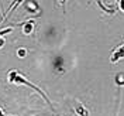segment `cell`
Returning a JSON list of instances; mask_svg holds the SVG:
<instances>
[{
    "label": "cell",
    "instance_id": "6da1fadb",
    "mask_svg": "<svg viewBox=\"0 0 124 116\" xmlns=\"http://www.w3.org/2000/svg\"><path fill=\"white\" fill-rule=\"evenodd\" d=\"M7 78H8V82H10V84H20V85H27V86H30L31 89H34L35 92H38L39 95H41V96L44 98V101H45L46 103H48V105L51 106V109L54 110V106H52L51 101L48 99V96H46L45 93H44L42 91H41V89H39L38 86L32 85L30 81H28V79H27L25 77H23V75H21V74H20L18 71H10V72H8V75H7Z\"/></svg>",
    "mask_w": 124,
    "mask_h": 116
},
{
    "label": "cell",
    "instance_id": "7a4b0ae2",
    "mask_svg": "<svg viewBox=\"0 0 124 116\" xmlns=\"http://www.w3.org/2000/svg\"><path fill=\"white\" fill-rule=\"evenodd\" d=\"M121 58H124V44H123V45H120L116 51L111 54V57H110V61H111V64H116V62L120 61Z\"/></svg>",
    "mask_w": 124,
    "mask_h": 116
},
{
    "label": "cell",
    "instance_id": "3957f363",
    "mask_svg": "<svg viewBox=\"0 0 124 116\" xmlns=\"http://www.w3.org/2000/svg\"><path fill=\"white\" fill-rule=\"evenodd\" d=\"M38 4L34 1V0H27L25 1V10L30 11V13H37L38 11Z\"/></svg>",
    "mask_w": 124,
    "mask_h": 116
},
{
    "label": "cell",
    "instance_id": "277c9868",
    "mask_svg": "<svg viewBox=\"0 0 124 116\" xmlns=\"http://www.w3.org/2000/svg\"><path fill=\"white\" fill-rule=\"evenodd\" d=\"M32 24H34V20H25L23 21V33L24 34H31V31H32Z\"/></svg>",
    "mask_w": 124,
    "mask_h": 116
},
{
    "label": "cell",
    "instance_id": "5b68a950",
    "mask_svg": "<svg viewBox=\"0 0 124 116\" xmlns=\"http://www.w3.org/2000/svg\"><path fill=\"white\" fill-rule=\"evenodd\" d=\"M24 0H14V1H13V4H11V6H10V7H8V10H7V13H6V14H4V20H6V17H7L8 14H10V13H11V11H13V10H14V9H17L18 7V6H20V4H21V3H23Z\"/></svg>",
    "mask_w": 124,
    "mask_h": 116
},
{
    "label": "cell",
    "instance_id": "8992f818",
    "mask_svg": "<svg viewBox=\"0 0 124 116\" xmlns=\"http://www.w3.org/2000/svg\"><path fill=\"white\" fill-rule=\"evenodd\" d=\"M75 112H76L79 116H89V112H87V109L83 108L82 105H78L76 109H75Z\"/></svg>",
    "mask_w": 124,
    "mask_h": 116
},
{
    "label": "cell",
    "instance_id": "52a82bcc",
    "mask_svg": "<svg viewBox=\"0 0 124 116\" xmlns=\"http://www.w3.org/2000/svg\"><path fill=\"white\" fill-rule=\"evenodd\" d=\"M116 84L117 85H124V74H118L116 77Z\"/></svg>",
    "mask_w": 124,
    "mask_h": 116
},
{
    "label": "cell",
    "instance_id": "ba28073f",
    "mask_svg": "<svg viewBox=\"0 0 124 116\" xmlns=\"http://www.w3.org/2000/svg\"><path fill=\"white\" fill-rule=\"evenodd\" d=\"M62 64H63V60H62L61 57H58V58L55 60V68L59 70V67H62Z\"/></svg>",
    "mask_w": 124,
    "mask_h": 116
},
{
    "label": "cell",
    "instance_id": "9c48e42d",
    "mask_svg": "<svg viewBox=\"0 0 124 116\" xmlns=\"http://www.w3.org/2000/svg\"><path fill=\"white\" fill-rule=\"evenodd\" d=\"M17 54H18V57H20V58H24V57H25V55H27V51H25V50H24V48H20V50H18V53H17Z\"/></svg>",
    "mask_w": 124,
    "mask_h": 116
},
{
    "label": "cell",
    "instance_id": "30bf717a",
    "mask_svg": "<svg viewBox=\"0 0 124 116\" xmlns=\"http://www.w3.org/2000/svg\"><path fill=\"white\" fill-rule=\"evenodd\" d=\"M117 4H118V9L124 13V0H117Z\"/></svg>",
    "mask_w": 124,
    "mask_h": 116
},
{
    "label": "cell",
    "instance_id": "8fae6325",
    "mask_svg": "<svg viewBox=\"0 0 124 116\" xmlns=\"http://www.w3.org/2000/svg\"><path fill=\"white\" fill-rule=\"evenodd\" d=\"M4 44H6L4 38H1V37H0V48H3V47H4Z\"/></svg>",
    "mask_w": 124,
    "mask_h": 116
},
{
    "label": "cell",
    "instance_id": "7c38bea8",
    "mask_svg": "<svg viewBox=\"0 0 124 116\" xmlns=\"http://www.w3.org/2000/svg\"><path fill=\"white\" fill-rule=\"evenodd\" d=\"M0 116H10V115H6V113H4V112H3V110L0 109Z\"/></svg>",
    "mask_w": 124,
    "mask_h": 116
},
{
    "label": "cell",
    "instance_id": "4fadbf2b",
    "mask_svg": "<svg viewBox=\"0 0 124 116\" xmlns=\"http://www.w3.org/2000/svg\"><path fill=\"white\" fill-rule=\"evenodd\" d=\"M58 1H59V3H61L62 6H63V4H65V1H66V0H58Z\"/></svg>",
    "mask_w": 124,
    "mask_h": 116
}]
</instances>
